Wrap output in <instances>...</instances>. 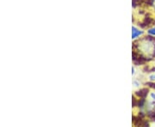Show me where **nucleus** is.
Segmentation results:
<instances>
[{"instance_id":"f03ea898","label":"nucleus","mask_w":155,"mask_h":127,"mask_svg":"<svg viewBox=\"0 0 155 127\" xmlns=\"http://www.w3.org/2000/svg\"><path fill=\"white\" fill-rule=\"evenodd\" d=\"M148 33L151 34V35H155V28L149 29V30H148Z\"/></svg>"},{"instance_id":"7ed1b4c3","label":"nucleus","mask_w":155,"mask_h":127,"mask_svg":"<svg viewBox=\"0 0 155 127\" xmlns=\"http://www.w3.org/2000/svg\"><path fill=\"white\" fill-rule=\"evenodd\" d=\"M150 80H151V81H155V75L150 76Z\"/></svg>"},{"instance_id":"20e7f679","label":"nucleus","mask_w":155,"mask_h":127,"mask_svg":"<svg viewBox=\"0 0 155 127\" xmlns=\"http://www.w3.org/2000/svg\"><path fill=\"white\" fill-rule=\"evenodd\" d=\"M151 96H152V97H153V98L155 100V94H154V93H152V94H151Z\"/></svg>"},{"instance_id":"f257e3e1","label":"nucleus","mask_w":155,"mask_h":127,"mask_svg":"<svg viewBox=\"0 0 155 127\" xmlns=\"http://www.w3.org/2000/svg\"><path fill=\"white\" fill-rule=\"evenodd\" d=\"M140 34H142V32L141 31H140L138 29H136L135 28H132V38L134 39V38H136V37H138L140 36Z\"/></svg>"}]
</instances>
